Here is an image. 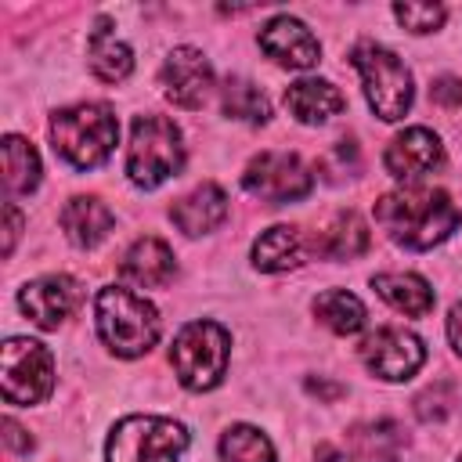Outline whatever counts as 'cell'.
Returning <instances> with one entry per match:
<instances>
[{
	"instance_id": "obj_35",
	"label": "cell",
	"mask_w": 462,
	"mask_h": 462,
	"mask_svg": "<svg viewBox=\"0 0 462 462\" xmlns=\"http://www.w3.org/2000/svg\"><path fill=\"white\" fill-rule=\"evenodd\" d=\"M314 462H354L346 451H339V448H332V444H321L318 451H314Z\"/></svg>"
},
{
	"instance_id": "obj_2",
	"label": "cell",
	"mask_w": 462,
	"mask_h": 462,
	"mask_svg": "<svg viewBox=\"0 0 462 462\" xmlns=\"http://www.w3.org/2000/svg\"><path fill=\"white\" fill-rule=\"evenodd\" d=\"M119 141V119L101 101H79L51 116V144L76 170H97Z\"/></svg>"
},
{
	"instance_id": "obj_14",
	"label": "cell",
	"mask_w": 462,
	"mask_h": 462,
	"mask_svg": "<svg viewBox=\"0 0 462 462\" xmlns=\"http://www.w3.org/2000/svg\"><path fill=\"white\" fill-rule=\"evenodd\" d=\"M260 51L285 69H314L321 58V43L292 14H278L260 29Z\"/></svg>"
},
{
	"instance_id": "obj_10",
	"label": "cell",
	"mask_w": 462,
	"mask_h": 462,
	"mask_svg": "<svg viewBox=\"0 0 462 462\" xmlns=\"http://www.w3.org/2000/svg\"><path fill=\"white\" fill-rule=\"evenodd\" d=\"M361 361L386 383H404L426 365V343L408 328H375L361 339Z\"/></svg>"
},
{
	"instance_id": "obj_34",
	"label": "cell",
	"mask_w": 462,
	"mask_h": 462,
	"mask_svg": "<svg viewBox=\"0 0 462 462\" xmlns=\"http://www.w3.org/2000/svg\"><path fill=\"white\" fill-rule=\"evenodd\" d=\"M448 339H451L455 354L462 357V300L451 303V310H448Z\"/></svg>"
},
{
	"instance_id": "obj_16",
	"label": "cell",
	"mask_w": 462,
	"mask_h": 462,
	"mask_svg": "<svg viewBox=\"0 0 462 462\" xmlns=\"http://www.w3.org/2000/svg\"><path fill=\"white\" fill-rule=\"evenodd\" d=\"M170 220H173L188 238H199V235L217 231V227L227 220V195H224V188L213 184V180L191 188L184 199H177V202L170 206Z\"/></svg>"
},
{
	"instance_id": "obj_5",
	"label": "cell",
	"mask_w": 462,
	"mask_h": 462,
	"mask_svg": "<svg viewBox=\"0 0 462 462\" xmlns=\"http://www.w3.org/2000/svg\"><path fill=\"white\" fill-rule=\"evenodd\" d=\"M184 166V137L166 116H137L126 144V177L137 188H159Z\"/></svg>"
},
{
	"instance_id": "obj_3",
	"label": "cell",
	"mask_w": 462,
	"mask_h": 462,
	"mask_svg": "<svg viewBox=\"0 0 462 462\" xmlns=\"http://www.w3.org/2000/svg\"><path fill=\"white\" fill-rule=\"evenodd\" d=\"M94 321L105 346L119 357H141L159 339V310L126 285H105L94 300Z\"/></svg>"
},
{
	"instance_id": "obj_7",
	"label": "cell",
	"mask_w": 462,
	"mask_h": 462,
	"mask_svg": "<svg viewBox=\"0 0 462 462\" xmlns=\"http://www.w3.org/2000/svg\"><path fill=\"white\" fill-rule=\"evenodd\" d=\"M188 430L166 415H126L105 444L108 462H180Z\"/></svg>"
},
{
	"instance_id": "obj_36",
	"label": "cell",
	"mask_w": 462,
	"mask_h": 462,
	"mask_svg": "<svg viewBox=\"0 0 462 462\" xmlns=\"http://www.w3.org/2000/svg\"><path fill=\"white\" fill-rule=\"evenodd\" d=\"M458 462H462V458H458Z\"/></svg>"
},
{
	"instance_id": "obj_33",
	"label": "cell",
	"mask_w": 462,
	"mask_h": 462,
	"mask_svg": "<svg viewBox=\"0 0 462 462\" xmlns=\"http://www.w3.org/2000/svg\"><path fill=\"white\" fill-rule=\"evenodd\" d=\"M307 393H314L318 401H339L346 393V386L328 383V379H307Z\"/></svg>"
},
{
	"instance_id": "obj_21",
	"label": "cell",
	"mask_w": 462,
	"mask_h": 462,
	"mask_svg": "<svg viewBox=\"0 0 462 462\" xmlns=\"http://www.w3.org/2000/svg\"><path fill=\"white\" fill-rule=\"evenodd\" d=\"M303 260V238L296 227L289 224H274L267 227L256 242H253V263L267 274H278V271H289Z\"/></svg>"
},
{
	"instance_id": "obj_6",
	"label": "cell",
	"mask_w": 462,
	"mask_h": 462,
	"mask_svg": "<svg viewBox=\"0 0 462 462\" xmlns=\"http://www.w3.org/2000/svg\"><path fill=\"white\" fill-rule=\"evenodd\" d=\"M227 357H231V336L224 325L217 321H188L170 346V365L180 379L184 390H213L220 386L224 372H227Z\"/></svg>"
},
{
	"instance_id": "obj_8",
	"label": "cell",
	"mask_w": 462,
	"mask_h": 462,
	"mask_svg": "<svg viewBox=\"0 0 462 462\" xmlns=\"http://www.w3.org/2000/svg\"><path fill=\"white\" fill-rule=\"evenodd\" d=\"M0 390H4V401L18 408L47 401L54 390L51 350L29 336H11L0 346Z\"/></svg>"
},
{
	"instance_id": "obj_19",
	"label": "cell",
	"mask_w": 462,
	"mask_h": 462,
	"mask_svg": "<svg viewBox=\"0 0 462 462\" xmlns=\"http://www.w3.org/2000/svg\"><path fill=\"white\" fill-rule=\"evenodd\" d=\"M87 65L105 83H123L134 72V51L112 32L108 18H97V25L87 40Z\"/></svg>"
},
{
	"instance_id": "obj_31",
	"label": "cell",
	"mask_w": 462,
	"mask_h": 462,
	"mask_svg": "<svg viewBox=\"0 0 462 462\" xmlns=\"http://www.w3.org/2000/svg\"><path fill=\"white\" fill-rule=\"evenodd\" d=\"M4 430H7V433H4V440H7V448H11V451L25 455V451L32 448V437H25V430H22L14 419H4Z\"/></svg>"
},
{
	"instance_id": "obj_28",
	"label": "cell",
	"mask_w": 462,
	"mask_h": 462,
	"mask_svg": "<svg viewBox=\"0 0 462 462\" xmlns=\"http://www.w3.org/2000/svg\"><path fill=\"white\" fill-rule=\"evenodd\" d=\"M393 18L404 25V29H411V32H437L440 25H444V18H448V11L440 7V4H419V0H408V4H393Z\"/></svg>"
},
{
	"instance_id": "obj_13",
	"label": "cell",
	"mask_w": 462,
	"mask_h": 462,
	"mask_svg": "<svg viewBox=\"0 0 462 462\" xmlns=\"http://www.w3.org/2000/svg\"><path fill=\"white\" fill-rule=\"evenodd\" d=\"M79 303V285L69 274H43L18 289L22 314L40 328H58Z\"/></svg>"
},
{
	"instance_id": "obj_29",
	"label": "cell",
	"mask_w": 462,
	"mask_h": 462,
	"mask_svg": "<svg viewBox=\"0 0 462 462\" xmlns=\"http://www.w3.org/2000/svg\"><path fill=\"white\" fill-rule=\"evenodd\" d=\"M444 393H448V383H437L426 393H419L415 397V415L422 422H440L448 415V404H451V401H444Z\"/></svg>"
},
{
	"instance_id": "obj_4",
	"label": "cell",
	"mask_w": 462,
	"mask_h": 462,
	"mask_svg": "<svg viewBox=\"0 0 462 462\" xmlns=\"http://www.w3.org/2000/svg\"><path fill=\"white\" fill-rule=\"evenodd\" d=\"M350 65L357 69L361 87H365V97H368L372 112L383 123H397V119L408 116V108L415 101L411 72H408V65L390 47L372 43V40H361L350 51Z\"/></svg>"
},
{
	"instance_id": "obj_12",
	"label": "cell",
	"mask_w": 462,
	"mask_h": 462,
	"mask_svg": "<svg viewBox=\"0 0 462 462\" xmlns=\"http://www.w3.org/2000/svg\"><path fill=\"white\" fill-rule=\"evenodd\" d=\"M440 162H444V144H440V137H437L433 130H426V126H408V130H401V134L386 144V152H383L386 173H390L393 180H404V184H415L419 177L433 173Z\"/></svg>"
},
{
	"instance_id": "obj_24",
	"label": "cell",
	"mask_w": 462,
	"mask_h": 462,
	"mask_svg": "<svg viewBox=\"0 0 462 462\" xmlns=\"http://www.w3.org/2000/svg\"><path fill=\"white\" fill-rule=\"evenodd\" d=\"M365 249H368V224L354 209L336 213L332 224L321 231V242H318V253L328 260H354Z\"/></svg>"
},
{
	"instance_id": "obj_32",
	"label": "cell",
	"mask_w": 462,
	"mask_h": 462,
	"mask_svg": "<svg viewBox=\"0 0 462 462\" xmlns=\"http://www.w3.org/2000/svg\"><path fill=\"white\" fill-rule=\"evenodd\" d=\"M4 217H7V235H4V253L11 256L14 253V242H18V231H22V213L14 209V202L4 206Z\"/></svg>"
},
{
	"instance_id": "obj_22",
	"label": "cell",
	"mask_w": 462,
	"mask_h": 462,
	"mask_svg": "<svg viewBox=\"0 0 462 462\" xmlns=\"http://www.w3.org/2000/svg\"><path fill=\"white\" fill-rule=\"evenodd\" d=\"M350 440H354L357 455L368 458V462H401V451H404V444H408L404 426L393 422V419L361 422V426L350 430Z\"/></svg>"
},
{
	"instance_id": "obj_23",
	"label": "cell",
	"mask_w": 462,
	"mask_h": 462,
	"mask_svg": "<svg viewBox=\"0 0 462 462\" xmlns=\"http://www.w3.org/2000/svg\"><path fill=\"white\" fill-rule=\"evenodd\" d=\"M314 318L336 336H354L365 328V303L346 289H325L314 296Z\"/></svg>"
},
{
	"instance_id": "obj_26",
	"label": "cell",
	"mask_w": 462,
	"mask_h": 462,
	"mask_svg": "<svg viewBox=\"0 0 462 462\" xmlns=\"http://www.w3.org/2000/svg\"><path fill=\"white\" fill-rule=\"evenodd\" d=\"M220 105H224L227 119H238V123H249V126H260V123L271 119V105H267L263 90L253 79H242V76H231L224 83Z\"/></svg>"
},
{
	"instance_id": "obj_20",
	"label": "cell",
	"mask_w": 462,
	"mask_h": 462,
	"mask_svg": "<svg viewBox=\"0 0 462 462\" xmlns=\"http://www.w3.org/2000/svg\"><path fill=\"white\" fill-rule=\"evenodd\" d=\"M372 289H375L393 310H401V314H408V318H422V314H430L433 303H437L430 282L419 278V274H411V271H383V274L372 278Z\"/></svg>"
},
{
	"instance_id": "obj_11",
	"label": "cell",
	"mask_w": 462,
	"mask_h": 462,
	"mask_svg": "<svg viewBox=\"0 0 462 462\" xmlns=\"http://www.w3.org/2000/svg\"><path fill=\"white\" fill-rule=\"evenodd\" d=\"M159 83L177 108H202L213 94V65L195 47H173L159 69Z\"/></svg>"
},
{
	"instance_id": "obj_15",
	"label": "cell",
	"mask_w": 462,
	"mask_h": 462,
	"mask_svg": "<svg viewBox=\"0 0 462 462\" xmlns=\"http://www.w3.org/2000/svg\"><path fill=\"white\" fill-rule=\"evenodd\" d=\"M119 274L123 282L137 285V289H162L173 282L177 274V260H173V249L162 242V238H137L123 260H119Z\"/></svg>"
},
{
	"instance_id": "obj_25",
	"label": "cell",
	"mask_w": 462,
	"mask_h": 462,
	"mask_svg": "<svg viewBox=\"0 0 462 462\" xmlns=\"http://www.w3.org/2000/svg\"><path fill=\"white\" fill-rule=\"evenodd\" d=\"M40 173H43V170H40L36 148H32L25 137L7 134V137H4V184H7V191H11V195H29V191H36Z\"/></svg>"
},
{
	"instance_id": "obj_17",
	"label": "cell",
	"mask_w": 462,
	"mask_h": 462,
	"mask_svg": "<svg viewBox=\"0 0 462 462\" xmlns=\"http://www.w3.org/2000/svg\"><path fill=\"white\" fill-rule=\"evenodd\" d=\"M112 224H116L112 209L94 195H76L61 209V227L69 235V242L79 245V249H94L97 242H105Z\"/></svg>"
},
{
	"instance_id": "obj_27",
	"label": "cell",
	"mask_w": 462,
	"mask_h": 462,
	"mask_svg": "<svg viewBox=\"0 0 462 462\" xmlns=\"http://www.w3.org/2000/svg\"><path fill=\"white\" fill-rule=\"evenodd\" d=\"M220 458L224 462H274V444L263 430L238 422L220 437Z\"/></svg>"
},
{
	"instance_id": "obj_1",
	"label": "cell",
	"mask_w": 462,
	"mask_h": 462,
	"mask_svg": "<svg viewBox=\"0 0 462 462\" xmlns=\"http://www.w3.org/2000/svg\"><path fill=\"white\" fill-rule=\"evenodd\" d=\"M375 220L404 249H433L458 227L462 213L440 188H397L375 202Z\"/></svg>"
},
{
	"instance_id": "obj_9",
	"label": "cell",
	"mask_w": 462,
	"mask_h": 462,
	"mask_svg": "<svg viewBox=\"0 0 462 462\" xmlns=\"http://www.w3.org/2000/svg\"><path fill=\"white\" fill-rule=\"evenodd\" d=\"M242 188L260 202L285 206V202L307 199L314 188V177L296 152H260L249 159L242 173Z\"/></svg>"
},
{
	"instance_id": "obj_30",
	"label": "cell",
	"mask_w": 462,
	"mask_h": 462,
	"mask_svg": "<svg viewBox=\"0 0 462 462\" xmlns=\"http://www.w3.org/2000/svg\"><path fill=\"white\" fill-rule=\"evenodd\" d=\"M430 97H433L437 105H444V108H458V105H462V79H455V76H440V79H433Z\"/></svg>"
},
{
	"instance_id": "obj_18",
	"label": "cell",
	"mask_w": 462,
	"mask_h": 462,
	"mask_svg": "<svg viewBox=\"0 0 462 462\" xmlns=\"http://www.w3.org/2000/svg\"><path fill=\"white\" fill-rule=\"evenodd\" d=\"M285 108L307 123V126H321L332 116H339L346 108V97L328 83V79H296L285 90Z\"/></svg>"
}]
</instances>
